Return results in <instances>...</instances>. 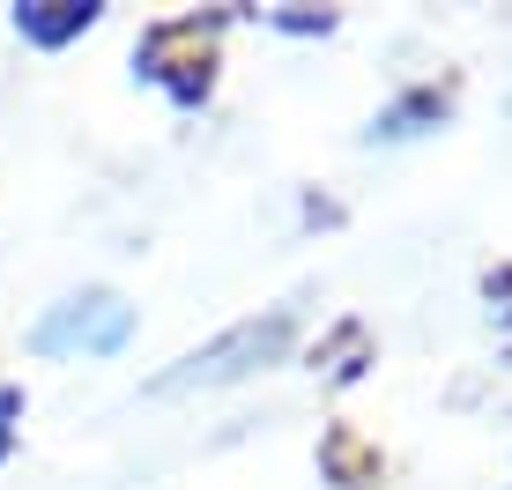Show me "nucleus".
<instances>
[{"mask_svg":"<svg viewBox=\"0 0 512 490\" xmlns=\"http://www.w3.org/2000/svg\"><path fill=\"white\" fill-rule=\"evenodd\" d=\"M297 342V312H260V320L223 327L216 342H201L193 357H179L171 372H156V394H179V387H231V379L260 372V364H282Z\"/></svg>","mask_w":512,"mask_h":490,"instance_id":"obj_1","label":"nucleus"},{"mask_svg":"<svg viewBox=\"0 0 512 490\" xmlns=\"http://www.w3.org/2000/svg\"><path fill=\"white\" fill-rule=\"evenodd\" d=\"M216 15H179V23H156L149 38L134 45V67H141V82H156V90H171V104H201L208 97V82H216Z\"/></svg>","mask_w":512,"mask_h":490,"instance_id":"obj_2","label":"nucleus"},{"mask_svg":"<svg viewBox=\"0 0 512 490\" xmlns=\"http://www.w3.org/2000/svg\"><path fill=\"white\" fill-rule=\"evenodd\" d=\"M134 335V305L119 290H75L30 327V349L38 357H112Z\"/></svg>","mask_w":512,"mask_h":490,"instance_id":"obj_3","label":"nucleus"},{"mask_svg":"<svg viewBox=\"0 0 512 490\" xmlns=\"http://www.w3.org/2000/svg\"><path fill=\"white\" fill-rule=\"evenodd\" d=\"M97 0H23V8H15V30H23L30 45H67V38H82V30L97 23Z\"/></svg>","mask_w":512,"mask_h":490,"instance_id":"obj_4","label":"nucleus"},{"mask_svg":"<svg viewBox=\"0 0 512 490\" xmlns=\"http://www.w3.org/2000/svg\"><path fill=\"white\" fill-rule=\"evenodd\" d=\"M320 468H327L342 490H364V483H379V446H364L349 424H334L327 439H320Z\"/></svg>","mask_w":512,"mask_h":490,"instance_id":"obj_5","label":"nucleus"},{"mask_svg":"<svg viewBox=\"0 0 512 490\" xmlns=\"http://www.w3.org/2000/svg\"><path fill=\"white\" fill-rule=\"evenodd\" d=\"M438 104H446L438 90H416V97H401L394 112H379V127H372V134H416V119H431Z\"/></svg>","mask_w":512,"mask_h":490,"instance_id":"obj_6","label":"nucleus"},{"mask_svg":"<svg viewBox=\"0 0 512 490\" xmlns=\"http://www.w3.org/2000/svg\"><path fill=\"white\" fill-rule=\"evenodd\" d=\"M327 357H334V364H327L334 379H357V372H364V364H357V357H364V327H357V320H349V327H334Z\"/></svg>","mask_w":512,"mask_h":490,"instance_id":"obj_7","label":"nucleus"},{"mask_svg":"<svg viewBox=\"0 0 512 490\" xmlns=\"http://www.w3.org/2000/svg\"><path fill=\"white\" fill-rule=\"evenodd\" d=\"M15 424H23V387H0V461L15 446Z\"/></svg>","mask_w":512,"mask_h":490,"instance_id":"obj_8","label":"nucleus"}]
</instances>
